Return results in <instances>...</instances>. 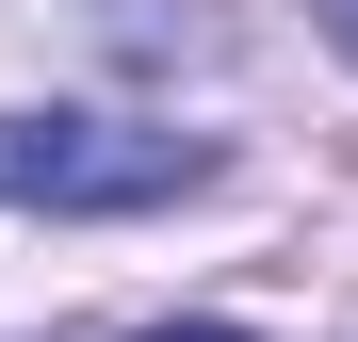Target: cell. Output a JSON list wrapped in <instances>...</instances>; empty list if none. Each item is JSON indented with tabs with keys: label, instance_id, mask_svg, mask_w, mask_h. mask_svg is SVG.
Segmentation results:
<instances>
[{
	"label": "cell",
	"instance_id": "cell-1",
	"mask_svg": "<svg viewBox=\"0 0 358 342\" xmlns=\"http://www.w3.org/2000/svg\"><path fill=\"white\" fill-rule=\"evenodd\" d=\"M196 131H131V114H0V212H163L196 196Z\"/></svg>",
	"mask_w": 358,
	"mask_h": 342
},
{
	"label": "cell",
	"instance_id": "cell-2",
	"mask_svg": "<svg viewBox=\"0 0 358 342\" xmlns=\"http://www.w3.org/2000/svg\"><path fill=\"white\" fill-rule=\"evenodd\" d=\"M147 342H245V326H147Z\"/></svg>",
	"mask_w": 358,
	"mask_h": 342
},
{
	"label": "cell",
	"instance_id": "cell-3",
	"mask_svg": "<svg viewBox=\"0 0 358 342\" xmlns=\"http://www.w3.org/2000/svg\"><path fill=\"white\" fill-rule=\"evenodd\" d=\"M326 33H342V49H358V0H326Z\"/></svg>",
	"mask_w": 358,
	"mask_h": 342
}]
</instances>
